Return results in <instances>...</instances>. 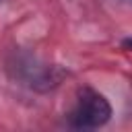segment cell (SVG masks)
<instances>
[{"instance_id":"obj_1","label":"cell","mask_w":132,"mask_h":132,"mask_svg":"<svg viewBox=\"0 0 132 132\" xmlns=\"http://www.w3.org/2000/svg\"><path fill=\"white\" fill-rule=\"evenodd\" d=\"M111 105L99 91L91 87H82L76 93L74 107L70 111V126L78 130H95L109 122Z\"/></svg>"},{"instance_id":"obj_2","label":"cell","mask_w":132,"mask_h":132,"mask_svg":"<svg viewBox=\"0 0 132 132\" xmlns=\"http://www.w3.org/2000/svg\"><path fill=\"white\" fill-rule=\"evenodd\" d=\"M16 70L21 72V78L35 89H47L60 82V78L64 76L62 70H58L56 66H47V64H37L35 60H19L16 62Z\"/></svg>"},{"instance_id":"obj_3","label":"cell","mask_w":132,"mask_h":132,"mask_svg":"<svg viewBox=\"0 0 132 132\" xmlns=\"http://www.w3.org/2000/svg\"><path fill=\"white\" fill-rule=\"evenodd\" d=\"M122 45H124L126 50H130V52H132V37H128V39H124V41H122Z\"/></svg>"}]
</instances>
